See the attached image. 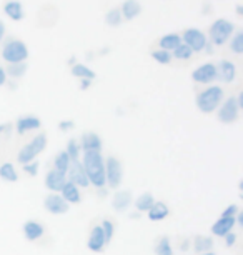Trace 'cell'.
Masks as SVG:
<instances>
[{
  "mask_svg": "<svg viewBox=\"0 0 243 255\" xmlns=\"http://www.w3.org/2000/svg\"><path fill=\"white\" fill-rule=\"evenodd\" d=\"M225 99V90L220 85H210L197 94V107L202 114H213Z\"/></svg>",
  "mask_w": 243,
  "mask_h": 255,
  "instance_id": "cell-2",
  "label": "cell"
},
{
  "mask_svg": "<svg viewBox=\"0 0 243 255\" xmlns=\"http://www.w3.org/2000/svg\"><path fill=\"white\" fill-rule=\"evenodd\" d=\"M44 207H45V210L49 212V214L52 215H64L69 212V204L62 199V195L60 194H50L45 197V200H44Z\"/></svg>",
  "mask_w": 243,
  "mask_h": 255,
  "instance_id": "cell-11",
  "label": "cell"
},
{
  "mask_svg": "<svg viewBox=\"0 0 243 255\" xmlns=\"http://www.w3.org/2000/svg\"><path fill=\"white\" fill-rule=\"evenodd\" d=\"M70 72H72V75L77 77L79 80H83V79L85 80H95V77H97V74H95V72L85 64H74Z\"/></svg>",
  "mask_w": 243,
  "mask_h": 255,
  "instance_id": "cell-25",
  "label": "cell"
},
{
  "mask_svg": "<svg viewBox=\"0 0 243 255\" xmlns=\"http://www.w3.org/2000/svg\"><path fill=\"white\" fill-rule=\"evenodd\" d=\"M240 110L242 109L237 102V97L223 99V102L220 104V107H218L217 119L220 120L222 124H233L240 117Z\"/></svg>",
  "mask_w": 243,
  "mask_h": 255,
  "instance_id": "cell-8",
  "label": "cell"
},
{
  "mask_svg": "<svg viewBox=\"0 0 243 255\" xmlns=\"http://www.w3.org/2000/svg\"><path fill=\"white\" fill-rule=\"evenodd\" d=\"M42 127V120L37 115H23L17 120L15 124V130L18 135H27L33 130H39Z\"/></svg>",
  "mask_w": 243,
  "mask_h": 255,
  "instance_id": "cell-13",
  "label": "cell"
},
{
  "mask_svg": "<svg viewBox=\"0 0 243 255\" xmlns=\"http://www.w3.org/2000/svg\"><path fill=\"white\" fill-rule=\"evenodd\" d=\"M180 37H182L183 44L192 49L193 54L203 52L208 45L207 33H203L202 30H198V28H185V30L180 33Z\"/></svg>",
  "mask_w": 243,
  "mask_h": 255,
  "instance_id": "cell-7",
  "label": "cell"
},
{
  "mask_svg": "<svg viewBox=\"0 0 243 255\" xmlns=\"http://www.w3.org/2000/svg\"><path fill=\"white\" fill-rule=\"evenodd\" d=\"M155 254L157 255H173V249L170 245V239L168 237H160L155 244Z\"/></svg>",
  "mask_w": 243,
  "mask_h": 255,
  "instance_id": "cell-33",
  "label": "cell"
},
{
  "mask_svg": "<svg viewBox=\"0 0 243 255\" xmlns=\"http://www.w3.org/2000/svg\"><path fill=\"white\" fill-rule=\"evenodd\" d=\"M65 152H67V155L70 157V160H79V157H80V145H79V142L77 140H69Z\"/></svg>",
  "mask_w": 243,
  "mask_h": 255,
  "instance_id": "cell-37",
  "label": "cell"
},
{
  "mask_svg": "<svg viewBox=\"0 0 243 255\" xmlns=\"http://www.w3.org/2000/svg\"><path fill=\"white\" fill-rule=\"evenodd\" d=\"M180 44H182V37H180V33H177V32L165 33V35H162L159 40H157L159 49L160 50H166V52L175 50Z\"/></svg>",
  "mask_w": 243,
  "mask_h": 255,
  "instance_id": "cell-21",
  "label": "cell"
},
{
  "mask_svg": "<svg viewBox=\"0 0 243 255\" xmlns=\"http://www.w3.org/2000/svg\"><path fill=\"white\" fill-rule=\"evenodd\" d=\"M69 163H70V157L67 155L65 150H60L54 158V168L52 170L59 172L62 175H67V170H69Z\"/></svg>",
  "mask_w": 243,
  "mask_h": 255,
  "instance_id": "cell-27",
  "label": "cell"
},
{
  "mask_svg": "<svg viewBox=\"0 0 243 255\" xmlns=\"http://www.w3.org/2000/svg\"><path fill=\"white\" fill-rule=\"evenodd\" d=\"M122 22H123V18H122L120 8H118V7L112 8V10H108V12L105 13V23H107L108 27L117 28V27H120V25H122Z\"/></svg>",
  "mask_w": 243,
  "mask_h": 255,
  "instance_id": "cell-31",
  "label": "cell"
},
{
  "mask_svg": "<svg viewBox=\"0 0 243 255\" xmlns=\"http://www.w3.org/2000/svg\"><path fill=\"white\" fill-rule=\"evenodd\" d=\"M74 127H75L74 120H62V122L59 124V128L62 132H69V130H72Z\"/></svg>",
  "mask_w": 243,
  "mask_h": 255,
  "instance_id": "cell-40",
  "label": "cell"
},
{
  "mask_svg": "<svg viewBox=\"0 0 243 255\" xmlns=\"http://www.w3.org/2000/svg\"><path fill=\"white\" fill-rule=\"evenodd\" d=\"M7 72H5V69H3L2 65H0V87H2V85H5L7 84Z\"/></svg>",
  "mask_w": 243,
  "mask_h": 255,
  "instance_id": "cell-42",
  "label": "cell"
},
{
  "mask_svg": "<svg viewBox=\"0 0 243 255\" xmlns=\"http://www.w3.org/2000/svg\"><path fill=\"white\" fill-rule=\"evenodd\" d=\"M3 37H5V23L0 18V44L3 42Z\"/></svg>",
  "mask_w": 243,
  "mask_h": 255,
  "instance_id": "cell-44",
  "label": "cell"
},
{
  "mask_svg": "<svg viewBox=\"0 0 243 255\" xmlns=\"http://www.w3.org/2000/svg\"><path fill=\"white\" fill-rule=\"evenodd\" d=\"M147 214H149V219L152 220V222H159V220H165L166 217H168L170 209L165 202H155Z\"/></svg>",
  "mask_w": 243,
  "mask_h": 255,
  "instance_id": "cell-23",
  "label": "cell"
},
{
  "mask_svg": "<svg viewBox=\"0 0 243 255\" xmlns=\"http://www.w3.org/2000/svg\"><path fill=\"white\" fill-rule=\"evenodd\" d=\"M79 85H80V89L82 90H88L90 89V85H92V80H79Z\"/></svg>",
  "mask_w": 243,
  "mask_h": 255,
  "instance_id": "cell-43",
  "label": "cell"
},
{
  "mask_svg": "<svg viewBox=\"0 0 243 255\" xmlns=\"http://www.w3.org/2000/svg\"><path fill=\"white\" fill-rule=\"evenodd\" d=\"M123 179V165L115 155H110L105 160V184L108 189L117 190Z\"/></svg>",
  "mask_w": 243,
  "mask_h": 255,
  "instance_id": "cell-6",
  "label": "cell"
},
{
  "mask_svg": "<svg viewBox=\"0 0 243 255\" xmlns=\"http://www.w3.org/2000/svg\"><path fill=\"white\" fill-rule=\"evenodd\" d=\"M192 80L198 85H207L217 80V64L215 62H205L192 72Z\"/></svg>",
  "mask_w": 243,
  "mask_h": 255,
  "instance_id": "cell-9",
  "label": "cell"
},
{
  "mask_svg": "<svg viewBox=\"0 0 243 255\" xmlns=\"http://www.w3.org/2000/svg\"><path fill=\"white\" fill-rule=\"evenodd\" d=\"M5 72H7V77H12V79H22L27 72V64L25 62H20V64H8Z\"/></svg>",
  "mask_w": 243,
  "mask_h": 255,
  "instance_id": "cell-32",
  "label": "cell"
},
{
  "mask_svg": "<svg viewBox=\"0 0 243 255\" xmlns=\"http://www.w3.org/2000/svg\"><path fill=\"white\" fill-rule=\"evenodd\" d=\"M45 234V227L42 225L39 220H27L23 224V237H25L28 242H37L44 237Z\"/></svg>",
  "mask_w": 243,
  "mask_h": 255,
  "instance_id": "cell-15",
  "label": "cell"
},
{
  "mask_svg": "<svg viewBox=\"0 0 243 255\" xmlns=\"http://www.w3.org/2000/svg\"><path fill=\"white\" fill-rule=\"evenodd\" d=\"M102 232H103V237H105V244H110L112 239H113V234H115V224H113L112 219H103L102 224Z\"/></svg>",
  "mask_w": 243,
  "mask_h": 255,
  "instance_id": "cell-35",
  "label": "cell"
},
{
  "mask_svg": "<svg viewBox=\"0 0 243 255\" xmlns=\"http://www.w3.org/2000/svg\"><path fill=\"white\" fill-rule=\"evenodd\" d=\"M235 10H237V15L238 17H243V5H242V3H237Z\"/></svg>",
  "mask_w": 243,
  "mask_h": 255,
  "instance_id": "cell-45",
  "label": "cell"
},
{
  "mask_svg": "<svg viewBox=\"0 0 243 255\" xmlns=\"http://www.w3.org/2000/svg\"><path fill=\"white\" fill-rule=\"evenodd\" d=\"M170 54H171V59H177V60H182V62H187L190 59H193V55H195L192 52V49H190L188 45H185L183 42L175 50H171Z\"/></svg>",
  "mask_w": 243,
  "mask_h": 255,
  "instance_id": "cell-29",
  "label": "cell"
},
{
  "mask_svg": "<svg viewBox=\"0 0 243 255\" xmlns=\"http://www.w3.org/2000/svg\"><path fill=\"white\" fill-rule=\"evenodd\" d=\"M154 204H155V200H154V195H152L150 192H145V194H142L135 200V207H137L138 212H149Z\"/></svg>",
  "mask_w": 243,
  "mask_h": 255,
  "instance_id": "cell-30",
  "label": "cell"
},
{
  "mask_svg": "<svg viewBox=\"0 0 243 255\" xmlns=\"http://www.w3.org/2000/svg\"><path fill=\"white\" fill-rule=\"evenodd\" d=\"M0 57L7 64H20V62H25L28 59V47L20 38L10 37L2 44Z\"/></svg>",
  "mask_w": 243,
  "mask_h": 255,
  "instance_id": "cell-4",
  "label": "cell"
},
{
  "mask_svg": "<svg viewBox=\"0 0 243 255\" xmlns=\"http://www.w3.org/2000/svg\"><path fill=\"white\" fill-rule=\"evenodd\" d=\"M118 8H120L123 20H133L142 13V3L138 0H125Z\"/></svg>",
  "mask_w": 243,
  "mask_h": 255,
  "instance_id": "cell-20",
  "label": "cell"
},
{
  "mask_svg": "<svg viewBox=\"0 0 243 255\" xmlns=\"http://www.w3.org/2000/svg\"><path fill=\"white\" fill-rule=\"evenodd\" d=\"M0 179L5 182H17L18 180V172L13 163L5 162L0 165Z\"/></svg>",
  "mask_w": 243,
  "mask_h": 255,
  "instance_id": "cell-28",
  "label": "cell"
},
{
  "mask_svg": "<svg viewBox=\"0 0 243 255\" xmlns=\"http://www.w3.org/2000/svg\"><path fill=\"white\" fill-rule=\"evenodd\" d=\"M3 13L13 22H20L23 20V17H25L23 5L18 0H7V2L3 3Z\"/></svg>",
  "mask_w": 243,
  "mask_h": 255,
  "instance_id": "cell-17",
  "label": "cell"
},
{
  "mask_svg": "<svg viewBox=\"0 0 243 255\" xmlns=\"http://www.w3.org/2000/svg\"><path fill=\"white\" fill-rule=\"evenodd\" d=\"M83 170L88 184L95 189H105V160L100 152H83Z\"/></svg>",
  "mask_w": 243,
  "mask_h": 255,
  "instance_id": "cell-1",
  "label": "cell"
},
{
  "mask_svg": "<svg viewBox=\"0 0 243 255\" xmlns=\"http://www.w3.org/2000/svg\"><path fill=\"white\" fill-rule=\"evenodd\" d=\"M22 170H23V174L28 175V177H35L37 174H39V162L37 160L28 162V163H25V165H22Z\"/></svg>",
  "mask_w": 243,
  "mask_h": 255,
  "instance_id": "cell-38",
  "label": "cell"
},
{
  "mask_svg": "<svg viewBox=\"0 0 243 255\" xmlns=\"http://www.w3.org/2000/svg\"><path fill=\"white\" fill-rule=\"evenodd\" d=\"M8 127H10V125H8V124H5V125H0V133H2V132L5 130V128H8Z\"/></svg>",
  "mask_w": 243,
  "mask_h": 255,
  "instance_id": "cell-46",
  "label": "cell"
},
{
  "mask_svg": "<svg viewBox=\"0 0 243 255\" xmlns=\"http://www.w3.org/2000/svg\"><path fill=\"white\" fill-rule=\"evenodd\" d=\"M235 225H237L235 217H220L212 225V234L215 235V237H225L227 234L232 232Z\"/></svg>",
  "mask_w": 243,
  "mask_h": 255,
  "instance_id": "cell-18",
  "label": "cell"
},
{
  "mask_svg": "<svg viewBox=\"0 0 243 255\" xmlns=\"http://www.w3.org/2000/svg\"><path fill=\"white\" fill-rule=\"evenodd\" d=\"M65 182H67L65 175H62V174H59V172H55V170L47 172L45 187L52 192V194H60V190H62V187L65 185Z\"/></svg>",
  "mask_w": 243,
  "mask_h": 255,
  "instance_id": "cell-19",
  "label": "cell"
},
{
  "mask_svg": "<svg viewBox=\"0 0 243 255\" xmlns=\"http://www.w3.org/2000/svg\"><path fill=\"white\" fill-rule=\"evenodd\" d=\"M80 150L83 152H100L102 150V138L97 132H85L80 137Z\"/></svg>",
  "mask_w": 243,
  "mask_h": 255,
  "instance_id": "cell-14",
  "label": "cell"
},
{
  "mask_svg": "<svg viewBox=\"0 0 243 255\" xmlns=\"http://www.w3.org/2000/svg\"><path fill=\"white\" fill-rule=\"evenodd\" d=\"M235 23L228 18H217V20L212 22V25L208 27V33L207 38L212 45L215 47H222L228 44V40L232 38V35L235 33Z\"/></svg>",
  "mask_w": 243,
  "mask_h": 255,
  "instance_id": "cell-3",
  "label": "cell"
},
{
  "mask_svg": "<svg viewBox=\"0 0 243 255\" xmlns=\"http://www.w3.org/2000/svg\"><path fill=\"white\" fill-rule=\"evenodd\" d=\"M105 245L107 244H105V237H103L102 227H100V225H93L88 234V240H87L88 250H92V252H102Z\"/></svg>",
  "mask_w": 243,
  "mask_h": 255,
  "instance_id": "cell-16",
  "label": "cell"
},
{
  "mask_svg": "<svg viewBox=\"0 0 243 255\" xmlns=\"http://www.w3.org/2000/svg\"><path fill=\"white\" fill-rule=\"evenodd\" d=\"M217 79L223 84H232L237 79V64L233 60H220L217 64Z\"/></svg>",
  "mask_w": 243,
  "mask_h": 255,
  "instance_id": "cell-12",
  "label": "cell"
},
{
  "mask_svg": "<svg viewBox=\"0 0 243 255\" xmlns=\"http://www.w3.org/2000/svg\"><path fill=\"white\" fill-rule=\"evenodd\" d=\"M152 59H154L157 64H162V65H170L171 64V54L166 50H154L152 52Z\"/></svg>",
  "mask_w": 243,
  "mask_h": 255,
  "instance_id": "cell-36",
  "label": "cell"
},
{
  "mask_svg": "<svg viewBox=\"0 0 243 255\" xmlns=\"http://www.w3.org/2000/svg\"><path fill=\"white\" fill-rule=\"evenodd\" d=\"M130 204H132V194H130V192H127V190L117 192V194L113 195V199H112L113 209L118 210V212L127 210V209H128V205H130Z\"/></svg>",
  "mask_w": 243,
  "mask_h": 255,
  "instance_id": "cell-24",
  "label": "cell"
},
{
  "mask_svg": "<svg viewBox=\"0 0 243 255\" xmlns=\"http://www.w3.org/2000/svg\"><path fill=\"white\" fill-rule=\"evenodd\" d=\"M223 239H225V245H227V247H233V245L237 244V240H238V235L230 232V234H227Z\"/></svg>",
  "mask_w": 243,
  "mask_h": 255,
  "instance_id": "cell-41",
  "label": "cell"
},
{
  "mask_svg": "<svg viewBox=\"0 0 243 255\" xmlns=\"http://www.w3.org/2000/svg\"><path fill=\"white\" fill-rule=\"evenodd\" d=\"M238 212H240V207H238L237 204H232V205H228L225 210H223L222 217H237Z\"/></svg>",
  "mask_w": 243,
  "mask_h": 255,
  "instance_id": "cell-39",
  "label": "cell"
},
{
  "mask_svg": "<svg viewBox=\"0 0 243 255\" xmlns=\"http://www.w3.org/2000/svg\"><path fill=\"white\" fill-rule=\"evenodd\" d=\"M67 182L70 184L77 185L79 189H87L90 185L88 184V179H87V174L83 170V165L80 160H70L69 163V170H67Z\"/></svg>",
  "mask_w": 243,
  "mask_h": 255,
  "instance_id": "cell-10",
  "label": "cell"
},
{
  "mask_svg": "<svg viewBox=\"0 0 243 255\" xmlns=\"http://www.w3.org/2000/svg\"><path fill=\"white\" fill-rule=\"evenodd\" d=\"M228 50L233 55H243V30H235V33L228 40Z\"/></svg>",
  "mask_w": 243,
  "mask_h": 255,
  "instance_id": "cell-26",
  "label": "cell"
},
{
  "mask_svg": "<svg viewBox=\"0 0 243 255\" xmlns=\"http://www.w3.org/2000/svg\"><path fill=\"white\" fill-rule=\"evenodd\" d=\"M47 142H49V137H47V133L45 132H39L30 142L25 143V145H23L20 150H18L17 162L22 163V165H25V163L35 160V157L40 155V153L47 148Z\"/></svg>",
  "mask_w": 243,
  "mask_h": 255,
  "instance_id": "cell-5",
  "label": "cell"
},
{
  "mask_svg": "<svg viewBox=\"0 0 243 255\" xmlns=\"http://www.w3.org/2000/svg\"><path fill=\"white\" fill-rule=\"evenodd\" d=\"M195 250H197L198 254L212 252L213 240L210 237H195Z\"/></svg>",
  "mask_w": 243,
  "mask_h": 255,
  "instance_id": "cell-34",
  "label": "cell"
},
{
  "mask_svg": "<svg viewBox=\"0 0 243 255\" xmlns=\"http://www.w3.org/2000/svg\"><path fill=\"white\" fill-rule=\"evenodd\" d=\"M60 195L62 199H64L67 204H80V200H82V194H80V189L77 185L70 184V182H65V185L62 187L60 190Z\"/></svg>",
  "mask_w": 243,
  "mask_h": 255,
  "instance_id": "cell-22",
  "label": "cell"
},
{
  "mask_svg": "<svg viewBox=\"0 0 243 255\" xmlns=\"http://www.w3.org/2000/svg\"><path fill=\"white\" fill-rule=\"evenodd\" d=\"M200 255H215V252H205V254H200Z\"/></svg>",
  "mask_w": 243,
  "mask_h": 255,
  "instance_id": "cell-47",
  "label": "cell"
}]
</instances>
